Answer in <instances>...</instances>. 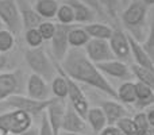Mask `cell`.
<instances>
[{
	"label": "cell",
	"mask_w": 154,
	"mask_h": 135,
	"mask_svg": "<svg viewBox=\"0 0 154 135\" xmlns=\"http://www.w3.org/2000/svg\"><path fill=\"white\" fill-rule=\"evenodd\" d=\"M19 135H39V127L32 124L31 127H29L27 130H24L23 133H20Z\"/></svg>",
	"instance_id": "cell-38"
},
{
	"label": "cell",
	"mask_w": 154,
	"mask_h": 135,
	"mask_svg": "<svg viewBox=\"0 0 154 135\" xmlns=\"http://www.w3.org/2000/svg\"><path fill=\"white\" fill-rule=\"evenodd\" d=\"M56 18L58 20V23H62V24H73L76 22L75 11L66 3L65 4H60L58 11L56 14Z\"/></svg>",
	"instance_id": "cell-28"
},
{
	"label": "cell",
	"mask_w": 154,
	"mask_h": 135,
	"mask_svg": "<svg viewBox=\"0 0 154 135\" xmlns=\"http://www.w3.org/2000/svg\"><path fill=\"white\" fill-rule=\"evenodd\" d=\"M91 37L85 31L84 27L73 26L72 30L69 31V45L70 48H84L88 43Z\"/></svg>",
	"instance_id": "cell-25"
},
{
	"label": "cell",
	"mask_w": 154,
	"mask_h": 135,
	"mask_svg": "<svg viewBox=\"0 0 154 135\" xmlns=\"http://www.w3.org/2000/svg\"><path fill=\"white\" fill-rule=\"evenodd\" d=\"M0 19L14 35H19L23 30L22 16L16 0H0Z\"/></svg>",
	"instance_id": "cell-6"
},
{
	"label": "cell",
	"mask_w": 154,
	"mask_h": 135,
	"mask_svg": "<svg viewBox=\"0 0 154 135\" xmlns=\"http://www.w3.org/2000/svg\"><path fill=\"white\" fill-rule=\"evenodd\" d=\"M87 5H89L96 14H103V7H101L100 0H81Z\"/></svg>",
	"instance_id": "cell-37"
},
{
	"label": "cell",
	"mask_w": 154,
	"mask_h": 135,
	"mask_svg": "<svg viewBox=\"0 0 154 135\" xmlns=\"http://www.w3.org/2000/svg\"><path fill=\"white\" fill-rule=\"evenodd\" d=\"M88 122L84 116L79 114L69 103L66 104V111H65L64 122H62L61 131H72V133L87 134L88 133Z\"/></svg>",
	"instance_id": "cell-15"
},
{
	"label": "cell",
	"mask_w": 154,
	"mask_h": 135,
	"mask_svg": "<svg viewBox=\"0 0 154 135\" xmlns=\"http://www.w3.org/2000/svg\"><path fill=\"white\" fill-rule=\"evenodd\" d=\"M24 41H26L29 48H39L45 42V39L42 38V35L38 31V29L24 30Z\"/></svg>",
	"instance_id": "cell-30"
},
{
	"label": "cell",
	"mask_w": 154,
	"mask_h": 135,
	"mask_svg": "<svg viewBox=\"0 0 154 135\" xmlns=\"http://www.w3.org/2000/svg\"><path fill=\"white\" fill-rule=\"evenodd\" d=\"M34 124V118L22 109H7L0 114V126L12 135H19Z\"/></svg>",
	"instance_id": "cell-5"
},
{
	"label": "cell",
	"mask_w": 154,
	"mask_h": 135,
	"mask_svg": "<svg viewBox=\"0 0 154 135\" xmlns=\"http://www.w3.org/2000/svg\"><path fill=\"white\" fill-rule=\"evenodd\" d=\"M143 3H146L147 5H154V0H143Z\"/></svg>",
	"instance_id": "cell-42"
},
{
	"label": "cell",
	"mask_w": 154,
	"mask_h": 135,
	"mask_svg": "<svg viewBox=\"0 0 154 135\" xmlns=\"http://www.w3.org/2000/svg\"><path fill=\"white\" fill-rule=\"evenodd\" d=\"M58 7L60 4L57 0H37L34 4L35 11L42 16V19H46V20L56 18Z\"/></svg>",
	"instance_id": "cell-22"
},
{
	"label": "cell",
	"mask_w": 154,
	"mask_h": 135,
	"mask_svg": "<svg viewBox=\"0 0 154 135\" xmlns=\"http://www.w3.org/2000/svg\"><path fill=\"white\" fill-rule=\"evenodd\" d=\"M20 91L22 76L19 72H0V103Z\"/></svg>",
	"instance_id": "cell-12"
},
{
	"label": "cell",
	"mask_w": 154,
	"mask_h": 135,
	"mask_svg": "<svg viewBox=\"0 0 154 135\" xmlns=\"http://www.w3.org/2000/svg\"><path fill=\"white\" fill-rule=\"evenodd\" d=\"M116 93H118V101L125 104H135V100H137L135 82H131L130 80L125 81L116 89Z\"/></svg>",
	"instance_id": "cell-24"
},
{
	"label": "cell",
	"mask_w": 154,
	"mask_h": 135,
	"mask_svg": "<svg viewBox=\"0 0 154 135\" xmlns=\"http://www.w3.org/2000/svg\"><path fill=\"white\" fill-rule=\"evenodd\" d=\"M146 116H147V120H149L150 126L154 128V104H153V106H150V107H147Z\"/></svg>",
	"instance_id": "cell-39"
},
{
	"label": "cell",
	"mask_w": 154,
	"mask_h": 135,
	"mask_svg": "<svg viewBox=\"0 0 154 135\" xmlns=\"http://www.w3.org/2000/svg\"><path fill=\"white\" fill-rule=\"evenodd\" d=\"M135 92H137L135 107L138 109H145L154 104V91L149 85L143 84L141 81L135 82Z\"/></svg>",
	"instance_id": "cell-20"
},
{
	"label": "cell",
	"mask_w": 154,
	"mask_h": 135,
	"mask_svg": "<svg viewBox=\"0 0 154 135\" xmlns=\"http://www.w3.org/2000/svg\"><path fill=\"white\" fill-rule=\"evenodd\" d=\"M127 38H128V43H130V48H131V56H133L135 64L154 72V64H153L152 58H150V56L147 54V51L142 46V43L138 39H135L130 32H127Z\"/></svg>",
	"instance_id": "cell-17"
},
{
	"label": "cell",
	"mask_w": 154,
	"mask_h": 135,
	"mask_svg": "<svg viewBox=\"0 0 154 135\" xmlns=\"http://www.w3.org/2000/svg\"><path fill=\"white\" fill-rule=\"evenodd\" d=\"M133 119H134V123H135L137 135H153L154 128L150 126L149 120H147L146 112H139Z\"/></svg>",
	"instance_id": "cell-27"
},
{
	"label": "cell",
	"mask_w": 154,
	"mask_h": 135,
	"mask_svg": "<svg viewBox=\"0 0 154 135\" xmlns=\"http://www.w3.org/2000/svg\"><path fill=\"white\" fill-rule=\"evenodd\" d=\"M142 46H143L145 50L147 51V54L150 56V58H152V61L154 64V11H153L152 19H150L149 32H147L146 39H145V42L142 43Z\"/></svg>",
	"instance_id": "cell-31"
},
{
	"label": "cell",
	"mask_w": 154,
	"mask_h": 135,
	"mask_svg": "<svg viewBox=\"0 0 154 135\" xmlns=\"http://www.w3.org/2000/svg\"><path fill=\"white\" fill-rule=\"evenodd\" d=\"M115 124L120 128L125 135H137V128H135V123H134V119L128 118L127 115L123 118H120Z\"/></svg>",
	"instance_id": "cell-32"
},
{
	"label": "cell",
	"mask_w": 154,
	"mask_h": 135,
	"mask_svg": "<svg viewBox=\"0 0 154 135\" xmlns=\"http://www.w3.org/2000/svg\"><path fill=\"white\" fill-rule=\"evenodd\" d=\"M61 69L77 82L95 88L111 99L118 100L116 89L109 84L107 77L99 70L97 65L91 61L84 48H70L65 58L60 62Z\"/></svg>",
	"instance_id": "cell-1"
},
{
	"label": "cell",
	"mask_w": 154,
	"mask_h": 135,
	"mask_svg": "<svg viewBox=\"0 0 154 135\" xmlns=\"http://www.w3.org/2000/svg\"><path fill=\"white\" fill-rule=\"evenodd\" d=\"M120 2H122V3H128L130 0H120Z\"/></svg>",
	"instance_id": "cell-44"
},
{
	"label": "cell",
	"mask_w": 154,
	"mask_h": 135,
	"mask_svg": "<svg viewBox=\"0 0 154 135\" xmlns=\"http://www.w3.org/2000/svg\"><path fill=\"white\" fill-rule=\"evenodd\" d=\"M66 4H69L75 11V18L77 23H91L95 19V11L87 5L81 0H65Z\"/></svg>",
	"instance_id": "cell-19"
},
{
	"label": "cell",
	"mask_w": 154,
	"mask_h": 135,
	"mask_svg": "<svg viewBox=\"0 0 154 135\" xmlns=\"http://www.w3.org/2000/svg\"><path fill=\"white\" fill-rule=\"evenodd\" d=\"M66 80H68V87H69V93H68L69 104L76 109L77 112H79L80 115H81V116L87 118L88 109H89V101H88L87 96L84 95L82 89L80 88L79 82L75 81L73 78H70L68 74H66Z\"/></svg>",
	"instance_id": "cell-13"
},
{
	"label": "cell",
	"mask_w": 154,
	"mask_h": 135,
	"mask_svg": "<svg viewBox=\"0 0 154 135\" xmlns=\"http://www.w3.org/2000/svg\"><path fill=\"white\" fill-rule=\"evenodd\" d=\"M38 127H39V135H56L53 128H51L50 123H49V120H48L46 112H43V114L41 115V123Z\"/></svg>",
	"instance_id": "cell-34"
},
{
	"label": "cell",
	"mask_w": 154,
	"mask_h": 135,
	"mask_svg": "<svg viewBox=\"0 0 154 135\" xmlns=\"http://www.w3.org/2000/svg\"><path fill=\"white\" fill-rule=\"evenodd\" d=\"M50 100L51 97L48 99V100H35V99H31L27 95L23 96L20 93H15V95L10 96L7 100L0 103V111L22 109V111L29 112L32 118H37V116H41L46 111Z\"/></svg>",
	"instance_id": "cell-4"
},
{
	"label": "cell",
	"mask_w": 154,
	"mask_h": 135,
	"mask_svg": "<svg viewBox=\"0 0 154 135\" xmlns=\"http://www.w3.org/2000/svg\"><path fill=\"white\" fill-rule=\"evenodd\" d=\"M131 72H133L134 77H137L138 81L149 85L154 91V72L153 70L146 69L143 66H139V65H137V64H133L131 65Z\"/></svg>",
	"instance_id": "cell-26"
},
{
	"label": "cell",
	"mask_w": 154,
	"mask_h": 135,
	"mask_svg": "<svg viewBox=\"0 0 154 135\" xmlns=\"http://www.w3.org/2000/svg\"><path fill=\"white\" fill-rule=\"evenodd\" d=\"M16 3H18L19 11H20L23 30L37 29L41 24V22L45 20V19H42V16L35 11L34 5L30 4L29 0H16Z\"/></svg>",
	"instance_id": "cell-16"
},
{
	"label": "cell",
	"mask_w": 154,
	"mask_h": 135,
	"mask_svg": "<svg viewBox=\"0 0 154 135\" xmlns=\"http://www.w3.org/2000/svg\"><path fill=\"white\" fill-rule=\"evenodd\" d=\"M50 87L42 76L31 73L26 80V95L35 100H48L50 99Z\"/></svg>",
	"instance_id": "cell-14"
},
{
	"label": "cell",
	"mask_w": 154,
	"mask_h": 135,
	"mask_svg": "<svg viewBox=\"0 0 154 135\" xmlns=\"http://www.w3.org/2000/svg\"><path fill=\"white\" fill-rule=\"evenodd\" d=\"M7 135H12V134H7Z\"/></svg>",
	"instance_id": "cell-45"
},
{
	"label": "cell",
	"mask_w": 154,
	"mask_h": 135,
	"mask_svg": "<svg viewBox=\"0 0 154 135\" xmlns=\"http://www.w3.org/2000/svg\"><path fill=\"white\" fill-rule=\"evenodd\" d=\"M84 50L87 53V56L89 57V60L93 61L95 64H100V62L115 60L112 49L109 46V41H107V39L91 38L87 45L84 46Z\"/></svg>",
	"instance_id": "cell-8"
},
{
	"label": "cell",
	"mask_w": 154,
	"mask_h": 135,
	"mask_svg": "<svg viewBox=\"0 0 154 135\" xmlns=\"http://www.w3.org/2000/svg\"><path fill=\"white\" fill-rule=\"evenodd\" d=\"M85 119H87L88 126H89V128L92 130V133L96 135L108 124L106 115H104L103 109H101L100 107H93V108L88 109V114H87Z\"/></svg>",
	"instance_id": "cell-21"
},
{
	"label": "cell",
	"mask_w": 154,
	"mask_h": 135,
	"mask_svg": "<svg viewBox=\"0 0 154 135\" xmlns=\"http://www.w3.org/2000/svg\"><path fill=\"white\" fill-rule=\"evenodd\" d=\"M38 31L41 32V35H42V38L45 41H50L51 38L54 37V32H56V23H53V22L50 20H42L41 22V24L37 27Z\"/></svg>",
	"instance_id": "cell-33"
},
{
	"label": "cell",
	"mask_w": 154,
	"mask_h": 135,
	"mask_svg": "<svg viewBox=\"0 0 154 135\" xmlns=\"http://www.w3.org/2000/svg\"><path fill=\"white\" fill-rule=\"evenodd\" d=\"M24 61H26L27 66L31 69L32 73L42 76L46 81H51L56 77L57 70L54 66L53 57L48 56L46 50L42 46L27 49L24 53Z\"/></svg>",
	"instance_id": "cell-2"
},
{
	"label": "cell",
	"mask_w": 154,
	"mask_h": 135,
	"mask_svg": "<svg viewBox=\"0 0 154 135\" xmlns=\"http://www.w3.org/2000/svg\"><path fill=\"white\" fill-rule=\"evenodd\" d=\"M75 24H56V32L54 37L50 39V48H51V56L56 61L61 62L65 58L68 50L70 49L69 45V31Z\"/></svg>",
	"instance_id": "cell-7"
},
{
	"label": "cell",
	"mask_w": 154,
	"mask_h": 135,
	"mask_svg": "<svg viewBox=\"0 0 154 135\" xmlns=\"http://www.w3.org/2000/svg\"><path fill=\"white\" fill-rule=\"evenodd\" d=\"M109 46L112 49L115 58L123 62H130L131 60V48L128 43L127 32H125L120 27H115L112 35L109 38Z\"/></svg>",
	"instance_id": "cell-9"
},
{
	"label": "cell",
	"mask_w": 154,
	"mask_h": 135,
	"mask_svg": "<svg viewBox=\"0 0 154 135\" xmlns=\"http://www.w3.org/2000/svg\"><path fill=\"white\" fill-rule=\"evenodd\" d=\"M99 68V70L107 77H111V78H116L120 81H128V80L133 78V72L131 68L127 66V64L120 60H111V61H106V62H100V64H96Z\"/></svg>",
	"instance_id": "cell-10"
},
{
	"label": "cell",
	"mask_w": 154,
	"mask_h": 135,
	"mask_svg": "<svg viewBox=\"0 0 154 135\" xmlns=\"http://www.w3.org/2000/svg\"><path fill=\"white\" fill-rule=\"evenodd\" d=\"M97 135H125L116 124H107Z\"/></svg>",
	"instance_id": "cell-36"
},
{
	"label": "cell",
	"mask_w": 154,
	"mask_h": 135,
	"mask_svg": "<svg viewBox=\"0 0 154 135\" xmlns=\"http://www.w3.org/2000/svg\"><path fill=\"white\" fill-rule=\"evenodd\" d=\"M84 29H85V31L88 32V35H89L91 38H96V39H107V41L111 38L112 31H114V29H112L111 26H108V24L93 23V22L87 23L84 26Z\"/></svg>",
	"instance_id": "cell-23"
},
{
	"label": "cell",
	"mask_w": 154,
	"mask_h": 135,
	"mask_svg": "<svg viewBox=\"0 0 154 135\" xmlns=\"http://www.w3.org/2000/svg\"><path fill=\"white\" fill-rule=\"evenodd\" d=\"M58 135H85V134H80V133H72V131H61Z\"/></svg>",
	"instance_id": "cell-40"
},
{
	"label": "cell",
	"mask_w": 154,
	"mask_h": 135,
	"mask_svg": "<svg viewBox=\"0 0 154 135\" xmlns=\"http://www.w3.org/2000/svg\"><path fill=\"white\" fill-rule=\"evenodd\" d=\"M65 111H66V101H65V99L51 97L45 112L56 135H58L62 130V122H64Z\"/></svg>",
	"instance_id": "cell-11"
},
{
	"label": "cell",
	"mask_w": 154,
	"mask_h": 135,
	"mask_svg": "<svg viewBox=\"0 0 154 135\" xmlns=\"http://www.w3.org/2000/svg\"><path fill=\"white\" fill-rule=\"evenodd\" d=\"M3 29H5V26H4V23L2 22V19H0V30H3Z\"/></svg>",
	"instance_id": "cell-43"
},
{
	"label": "cell",
	"mask_w": 154,
	"mask_h": 135,
	"mask_svg": "<svg viewBox=\"0 0 154 135\" xmlns=\"http://www.w3.org/2000/svg\"><path fill=\"white\" fill-rule=\"evenodd\" d=\"M7 134H10V133H8L4 127H2V126H0V135H7Z\"/></svg>",
	"instance_id": "cell-41"
},
{
	"label": "cell",
	"mask_w": 154,
	"mask_h": 135,
	"mask_svg": "<svg viewBox=\"0 0 154 135\" xmlns=\"http://www.w3.org/2000/svg\"><path fill=\"white\" fill-rule=\"evenodd\" d=\"M0 54H2V53H0Z\"/></svg>",
	"instance_id": "cell-46"
},
{
	"label": "cell",
	"mask_w": 154,
	"mask_h": 135,
	"mask_svg": "<svg viewBox=\"0 0 154 135\" xmlns=\"http://www.w3.org/2000/svg\"><path fill=\"white\" fill-rule=\"evenodd\" d=\"M99 104H100V108L103 109L104 115H106L108 124H115L120 118L127 115V111L125 109V107L120 103H118V100H115V99H112V100H100Z\"/></svg>",
	"instance_id": "cell-18"
},
{
	"label": "cell",
	"mask_w": 154,
	"mask_h": 135,
	"mask_svg": "<svg viewBox=\"0 0 154 135\" xmlns=\"http://www.w3.org/2000/svg\"><path fill=\"white\" fill-rule=\"evenodd\" d=\"M14 46H15V35L8 29L0 30V53H8L14 49Z\"/></svg>",
	"instance_id": "cell-29"
},
{
	"label": "cell",
	"mask_w": 154,
	"mask_h": 135,
	"mask_svg": "<svg viewBox=\"0 0 154 135\" xmlns=\"http://www.w3.org/2000/svg\"><path fill=\"white\" fill-rule=\"evenodd\" d=\"M147 4L143 0H133L122 12V23L135 39H141V31L146 24Z\"/></svg>",
	"instance_id": "cell-3"
},
{
	"label": "cell",
	"mask_w": 154,
	"mask_h": 135,
	"mask_svg": "<svg viewBox=\"0 0 154 135\" xmlns=\"http://www.w3.org/2000/svg\"><path fill=\"white\" fill-rule=\"evenodd\" d=\"M103 2V4L107 7L108 14L112 19H116V12L119 8V2L120 0H100V3Z\"/></svg>",
	"instance_id": "cell-35"
}]
</instances>
